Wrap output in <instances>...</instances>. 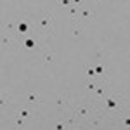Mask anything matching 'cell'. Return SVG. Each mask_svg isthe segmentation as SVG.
<instances>
[{
    "mask_svg": "<svg viewBox=\"0 0 130 130\" xmlns=\"http://www.w3.org/2000/svg\"><path fill=\"white\" fill-rule=\"evenodd\" d=\"M70 2H71V0H59V4H61V5H68Z\"/></svg>",
    "mask_w": 130,
    "mask_h": 130,
    "instance_id": "5bb4252c",
    "label": "cell"
},
{
    "mask_svg": "<svg viewBox=\"0 0 130 130\" xmlns=\"http://www.w3.org/2000/svg\"><path fill=\"white\" fill-rule=\"evenodd\" d=\"M73 35H76V37L80 35V30H78V26H76V28H73Z\"/></svg>",
    "mask_w": 130,
    "mask_h": 130,
    "instance_id": "9a60e30c",
    "label": "cell"
},
{
    "mask_svg": "<svg viewBox=\"0 0 130 130\" xmlns=\"http://www.w3.org/2000/svg\"><path fill=\"white\" fill-rule=\"evenodd\" d=\"M50 61H52V54L47 52V54H45V62H50Z\"/></svg>",
    "mask_w": 130,
    "mask_h": 130,
    "instance_id": "30bf717a",
    "label": "cell"
},
{
    "mask_svg": "<svg viewBox=\"0 0 130 130\" xmlns=\"http://www.w3.org/2000/svg\"><path fill=\"white\" fill-rule=\"evenodd\" d=\"M28 30V23H18V33H26Z\"/></svg>",
    "mask_w": 130,
    "mask_h": 130,
    "instance_id": "3957f363",
    "label": "cell"
},
{
    "mask_svg": "<svg viewBox=\"0 0 130 130\" xmlns=\"http://www.w3.org/2000/svg\"><path fill=\"white\" fill-rule=\"evenodd\" d=\"M102 71H104V66H102V64H99V66H95V73H99V75H102Z\"/></svg>",
    "mask_w": 130,
    "mask_h": 130,
    "instance_id": "ba28073f",
    "label": "cell"
},
{
    "mask_svg": "<svg viewBox=\"0 0 130 130\" xmlns=\"http://www.w3.org/2000/svg\"><path fill=\"white\" fill-rule=\"evenodd\" d=\"M85 87H87V89H90V90H92V89H95V83H87Z\"/></svg>",
    "mask_w": 130,
    "mask_h": 130,
    "instance_id": "2e32d148",
    "label": "cell"
},
{
    "mask_svg": "<svg viewBox=\"0 0 130 130\" xmlns=\"http://www.w3.org/2000/svg\"><path fill=\"white\" fill-rule=\"evenodd\" d=\"M106 108H108L109 111H116L118 109V99H116V95L106 99Z\"/></svg>",
    "mask_w": 130,
    "mask_h": 130,
    "instance_id": "7a4b0ae2",
    "label": "cell"
},
{
    "mask_svg": "<svg viewBox=\"0 0 130 130\" xmlns=\"http://www.w3.org/2000/svg\"><path fill=\"white\" fill-rule=\"evenodd\" d=\"M24 47H26V49H33V47H35V40H33V38H26V40H24Z\"/></svg>",
    "mask_w": 130,
    "mask_h": 130,
    "instance_id": "5b68a950",
    "label": "cell"
},
{
    "mask_svg": "<svg viewBox=\"0 0 130 130\" xmlns=\"http://www.w3.org/2000/svg\"><path fill=\"white\" fill-rule=\"evenodd\" d=\"M90 14H92V12H90V10H83V12H82V16H83V18H89Z\"/></svg>",
    "mask_w": 130,
    "mask_h": 130,
    "instance_id": "4fadbf2b",
    "label": "cell"
},
{
    "mask_svg": "<svg viewBox=\"0 0 130 130\" xmlns=\"http://www.w3.org/2000/svg\"><path fill=\"white\" fill-rule=\"evenodd\" d=\"M23 125H24V121H23V116H21V118L16 120V127H23Z\"/></svg>",
    "mask_w": 130,
    "mask_h": 130,
    "instance_id": "9c48e42d",
    "label": "cell"
},
{
    "mask_svg": "<svg viewBox=\"0 0 130 130\" xmlns=\"http://www.w3.org/2000/svg\"><path fill=\"white\" fill-rule=\"evenodd\" d=\"M28 101H30V102H37V101H38V95H37V94H28Z\"/></svg>",
    "mask_w": 130,
    "mask_h": 130,
    "instance_id": "8992f818",
    "label": "cell"
},
{
    "mask_svg": "<svg viewBox=\"0 0 130 130\" xmlns=\"http://www.w3.org/2000/svg\"><path fill=\"white\" fill-rule=\"evenodd\" d=\"M10 42H12V38H10L9 35H4V37H2V45H4V47H9Z\"/></svg>",
    "mask_w": 130,
    "mask_h": 130,
    "instance_id": "277c9868",
    "label": "cell"
},
{
    "mask_svg": "<svg viewBox=\"0 0 130 130\" xmlns=\"http://www.w3.org/2000/svg\"><path fill=\"white\" fill-rule=\"evenodd\" d=\"M123 125H125V127H130V116H127V118L123 120Z\"/></svg>",
    "mask_w": 130,
    "mask_h": 130,
    "instance_id": "7c38bea8",
    "label": "cell"
},
{
    "mask_svg": "<svg viewBox=\"0 0 130 130\" xmlns=\"http://www.w3.org/2000/svg\"><path fill=\"white\" fill-rule=\"evenodd\" d=\"M19 116H23V118H28V116H30V111H28V109H21V111H19Z\"/></svg>",
    "mask_w": 130,
    "mask_h": 130,
    "instance_id": "52a82bcc",
    "label": "cell"
},
{
    "mask_svg": "<svg viewBox=\"0 0 130 130\" xmlns=\"http://www.w3.org/2000/svg\"><path fill=\"white\" fill-rule=\"evenodd\" d=\"M71 2H75V4H80L82 0H71Z\"/></svg>",
    "mask_w": 130,
    "mask_h": 130,
    "instance_id": "ac0fdd59",
    "label": "cell"
},
{
    "mask_svg": "<svg viewBox=\"0 0 130 130\" xmlns=\"http://www.w3.org/2000/svg\"><path fill=\"white\" fill-rule=\"evenodd\" d=\"M101 4H104V5H106V4H108V0H99Z\"/></svg>",
    "mask_w": 130,
    "mask_h": 130,
    "instance_id": "e0dca14e",
    "label": "cell"
},
{
    "mask_svg": "<svg viewBox=\"0 0 130 130\" xmlns=\"http://www.w3.org/2000/svg\"><path fill=\"white\" fill-rule=\"evenodd\" d=\"M49 26H50V12H43L40 19V28L42 30H49Z\"/></svg>",
    "mask_w": 130,
    "mask_h": 130,
    "instance_id": "6da1fadb",
    "label": "cell"
},
{
    "mask_svg": "<svg viewBox=\"0 0 130 130\" xmlns=\"http://www.w3.org/2000/svg\"><path fill=\"white\" fill-rule=\"evenodd\" d=\"M87 75H89V76L95 75V70H92V68H87Z\"/></svg>",
    "mask_w": 130,
    "mask_h": 130,
    "instance_id": "8fae6325",
    "label": "cell"
}]
</instances>
